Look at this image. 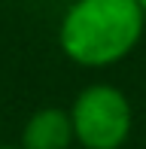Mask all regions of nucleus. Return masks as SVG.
<instances>
[{"label":"nucleus","mask_w":146,"mask_h":149,"mask_svg":"<svg viewBox=\"0 0 146 149\" xmlns=\"http://www.w3.org/2000/svg\"><path fill=\"white\" fill-rule=\"evenodd\" d=\"M0 149H22V146H0Z\"/></svg>","instance_id":"nucleus-5"},{"label":"nucleus","mask_w":146,"mask_h":149,"mask_svg":"<svg viewBox=\"0 0 146 149\" xmlns=\"http://www.w3.org/2000/svg\"><path fill=\"white\" fill-rule=\"evenodd\" d=\"M22 149H70L73 122L61 107H40L22 125Z\"/></svg>","instance_id":"nucleus-3"},{"label":"nucleus","mask_w":146,"mask_h":149,"mask_svg":"<svg viewBox=\"0 0 146 149\" xmlns=\"http://www.w3.org/2000/svg\"><path fill=\"white\" fill-rule=\"evenodd\" d=\"M137 6H140V9H143V15H146V0H137Z\"/></svg>","instance_id":"nucleus-4"},{"label":"nucleus","mask_w":146,"mask_h":149,"mask_svg":"<svg viewBox=\"0 0 146 149\" xmlns=\"http://www.w3.org/2000/svg\"><path fill=\"white\" fill-rule=\"evenodd\" d=\"M146 15L137 0H73L58 24L64 58L79 67H110L137 49Z\"/></svg>","instance_id":"nucleus-1"},{"label":"nucleus","mask_w":146,"mask_h":149,"mask_svg":"<svg viewBox=\"0 0 146 149\" xmlns=\"http://www.w3.org/2000/svg\"><path fill=\"white\" fill-rule=\"evenodd\" d=\"M73 140L79 149H122L131 137L134 110L125 91L113 82H91L70 104Z\"/></svg>","instance_id":"nucleus-2"}]
</instances>
